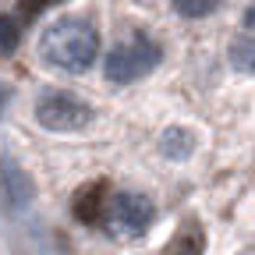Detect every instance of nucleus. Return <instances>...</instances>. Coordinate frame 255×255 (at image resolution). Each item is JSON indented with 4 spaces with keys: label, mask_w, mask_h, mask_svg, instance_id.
<instances>
[{
    "label": "nucleus",
    "mask_w": 255,
    "mask_h": 255,
    "mask_svg": "<svg viewBox=\"0 0 255 255\" xmlns=\"http://www.w3.org/2000/svg\"><path fill=\"white\" fill-rule=\"evenodd\" d=\"M39 57L57 71L82 75L96 64V57H100V32L85 18H60L43 32Z\"/></svg>",
    "instance_id": "nucleus-1"
},
{
    "label": "nucleus",
    "mask_w": 255,
    "mask_h": 255,
    "mask_svg": "<svg viewBox=\"0 0 255 255\" xmlns=\"http://www.w3.org/2000/svg\"><path fill=\"white\" fill-rule=\"evenodd\" d=\"M159 57H163V50H159L156 39H149L145 32H135V36H128L124 43H117L110 53H107V82L114 85H128V82H138L142 75H149Z\"/></svg>",
    "instance_id": "nucleus-2"
},
{
    "label": "nucleus",
    "mask_w": 255,
    "mask_h": 255,
    "mask_svg": "<svg viewBox=\"0 0 255 255\" xmlns=\"http://www.w3.org/2000/svg\"><path fill=\"white\" fill-rule=\"evenodd\" d=\"M92 117V107L71 92H43L36 103V121L46 131H78Z\"/></svg>",
    "instance_id": "nucleus-3"
},
{
    "label": "nucleus",
    "mask_w": 255,
    "mask_h": 255,
    "mask_svg": "<svg viewBox=\"0 0 255 255\" xmlns=\"http://www.w3.org/2000/svg\"><path fill=\"white\" fill-rule=\"evenodd\" d=\"M110 220L117 223V231L128 234V238H138L152 227V220H156V206L138 195V191H121V195H114L110 202Z\"/></svg>",
    "instance_id": "nucleus-4"
},
{
    "label": "nucleus",
    "mask_w": 255,
    "mask_h": 255,
    "mask_svg": "<svg viewBox=\"0 0 255 255\" xmlns=\"http://www.w3.org/2000/svg\"><path fill=\"white\" fill-rule=\"evenodd\" d=\"M107 191L110 184L107 181H89L75 191V199H71V213L85 223V227H100L103 223V213H107Z\"/></svg>",
    "instance_id": "nucleus-5"
},
{
    "label": "nucleus",
    "mask_w": 255,
    "mask_h": 255,
    "mask_svg": "<svg viewBox=\"0 0 255 255\" xmlns=\"http://www.w3.org/2000/svg\"><path fill=\"white\" fill-rule=\"evenodd\" d=\"M202 252H206V231H202V223L191 220V216L174 231V238L163 248V255H202Z\"/></svg>",
    "instance_id": "nucleus-6"
},
{
    "label": "nucleus",
    "mask_w": 255,
    "mask_h": 255,
    "mask_svg": "<svg viewBox=\"0 0 255 255\" xmlns=\"http://www.w3.org/2000/svg\"><path fill=\"white\" fill-rule=\"evenodd\" d=\"M231 68H238V71H255V39H248V36H241V39H234L231 43Z\"/></svg>",
    "instance_id": "nucleus-7"
},
{
    "label": "nucleus",
    "mask_w": 255,
    "mask_h": 255,
    "mask_svg": "<svg viewBox=\"0 0 255 255\" xmlns=\"http://www.w3.org/2000/svg\"><path fill=\"white\" fill-rule=\"evenodd\" d=\"M191 145H195V138H191V131H184V128H170V131L163 135V152L167 156H188Z\"/></svg>",
    "instance_id": "nucleus-8"
},
{
    "label": "nucleus",
    "mask_w": 255,
    "mask_h": 255,
    "mask_svg": "<svg viewBox=\"0 0 255 255\" xmlns=\"http://www.w3.org/2000/svg\"><path fill=\"white\" fill-rule=\"evenodd\" d=\"M21 43V25L14 14H0V53H14Z\"/></svg>",
    "instance_id": "nucleus-9"
},
{
    "label": "nucleus",
    "mask_w": 255,
    "mask_h": 255,
    "mask_svg": "<svg viewBox=\"0 0 255 255\" xmlns=\"http://www.w3.org/2000/svg\"><path fill=\"white\" fill-rule=\"evenodd\" d=\"M170 4H174V11L181 18H206L223 4V0H170Z\"/></svg>",
    "instance_id": "nucleus-10"
},
{
    "label": "nucleus",
    "mask_w": 255,
    "mask_h": 255,
    "mask_svg": "<svg viewBox=\"0 0 255 255\" xmlns=\"http://www.w3.org/2000/svg\"><path fill=\"white\" fill-rule=\"evenodd\" d=\"M57 4H64V0H18L14 18L18 21H32V18H39L46 7H57Z\"/></svg>",
    "instance_id": "nucleus-11"
}]
</instances>
